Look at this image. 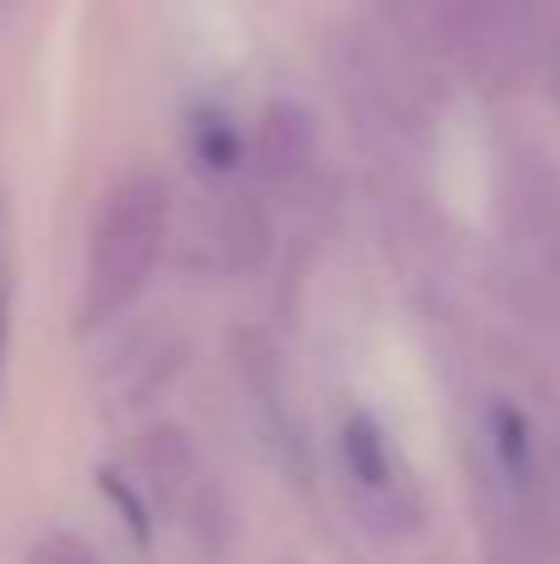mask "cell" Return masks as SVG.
I'll use <instances>...</instances> for the list:
<instances>
[{
	"label": "cell",
	"mask_w": 560,
	"mask_h": 564,
	"mask_svg": "<svg viewBox=\"0 0 560 564\" xmlns=\"http://www.w3.org/2000/svg\"><path fill=\"white\" fill-rule=\"evenodd\" d=\"M208 253H214L218 273H254L263 268L268 248H273V228H268V214L258 208V198L234 194L224 198V208L214 214V228H208Z\"/></svg>",
	"instance_id": "5b68a950"
},
{
	"label": "cell",
	"mask_w": 560,
	"mask_h": 564,
	"mask_svg": "<svg viewBox=\"0 0 560 564\" xmlns=\"http://www.w3.org/2000/svg\"><path fill=\"white\" fill-rule=\"evenodd\" d=\"M442 45L472 75L511 85L536 59V0H427Z\"/></svg>",
	"instance_id": "7a4b0ae2"
},
{
	"label": "cell",
	"mask_w": 560,
	"mask_h": 564,
	"mask_svg": "<svg viewBox=\"0 0 560 564\" xmlns=\"http://www.w3.org/2000/svg\"><path fill=\"white\" fill-rule=\"evenodd\" d=\"M492 431H496V451H502L506 470H526L531 466V426H526V416L516 406H496L492 411Z\"/></svg>",
	"instance_id": "ba28073f"
},
{
	"label": "cell",
	"mask_w": 560,
	"mask_h": 564,
	"mask_svg": "<svg viewBox=\"0 0 560 564\" xmlns=\"http://www.w3.org/2000/svg\"><path fill=\"white\" fill-rule=\"evenodd\" d=\"M194 159L208 169V174H234L238 159H244V139L228 124L224 115H198L194 119Z\"/></svg>",
	"instance_id": "52a82bcc"
},
{
	"label": "cell",
	"mask_w": 560,
	"mask_h": 564,
	"mask_svg": "<svg viewBox=\"0 0 560 564\" xmlns=\"http://www.w3.org/2000/svg\"><path fill=\"white\" fill-rule=\"evenodd\" d=\"M10 312H6V292H0V357H6V332H10Z\"/></svg>",
	"instance_id": "9c48e42d"
},
{
	"label": "cell",
	"mask_w": 560,
	"mask_h": 564,
	"mask_svg": "<svg viewBox=\"0 0 560 564\" xmlns=\"http://www.w3.org/2000/svg\"><path fill=\"white\" fill-rule=\"evenodd\" d=\"M169 238V188L154 174H129L109 188L99 204L95 234H89V268H85V327L115 322L139 292L149 288Z\"/></svg>",
	"instance_id": "6da1fadb"
},
{
	"label": "cell",
	"mask_w": 560,
	"mask_h": 564,
	"mask_svg": "<svg viewBox=\"0 0 560 564\" xmlns=\"http://www.w3.org/2000/svg\"><path fill=\"white\" fill-rule=\"evenodd\" d=\"M134 470H139V480H144V490L154 496V506L164 510V516H174V510L184 506V496L194 490L198 460H194V446H189L184 431L159 421V426H149L144 436L134 441Z\"/></svg>",
	"instance_id": "277c9868"
},
{
	"label": "cell",
	"mask_w": 560,
	"mask_h": 564,
	"mask_svg": "<svg viewBox=\"0 0 560 564\" xmlns=\"http://www.w3.org/2000/svg\"><path fill=\"white\" fill-rule=\"evenodd\" d=\"M313 149H317L313 115H308L298 99H273L254 134V159H258V169H263V178H273V184L303 178L308 164H313Z\"/></svg>",
	"instance_id": "3957f363"
},
{
	"label": "cell",
	"mask_w": 560,
	"mask_h": 564,
	"mask_svg": "<svg viewBox=\"0 0 560 564\" xmlns=\"http://www.w3.org/2000/svg\"><path fill=\"white\" fill-rule=\"evenodd\" d=\"M343 460L363 490H373V496L392 490V451H387V436L377 431L373 416H353L343 426Z\"/></svg>",
	"instance_id": "8992f818"
}]
</instances>
